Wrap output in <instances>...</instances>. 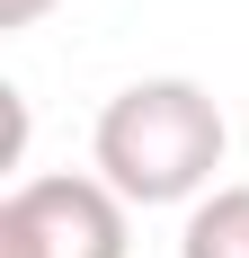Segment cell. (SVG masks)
I'll return each mask as SVG.
<instances>
[{"label": "cell", "mask_w": 249, "mask_h": 258, "mask_svg": "<svg viewBox=\"0 0 249 258\" xmlns=\"http://www.w3.org/2000/svg\"><path fill=\"white\" fill-rule=\"evenodd\" d=\"M89 152H98V178L125 205H196V196H214L231 125H223V107H214L205 80L160 72V80H125L98 107Z\"/></svg>", "instance_id": "1"}, {"label": "cell", "mask_w": 249, "mask_h": 258, "mask_svg": "<svg viewBox=\"0 0 249 258\" xmlns=\"http://www.w3.org/2000/svg\"><path fill=\"white\" fill-rule=\"evenodd\" d=\"M125 196L107 178H18L0 196V258H125Z\"/></svg>", "instance_id": "2"}, {"label": "cell", "mask_w": 249, "mask_h": 258, "mask_svg": "<svg viewBox=\"0 0 249 258\" xmlns=\"http://www.w3.org/2000/svg\"><path fill=\"white\" fill-rule=\"evenodd\" d=\"M178 258H249V187H214L187 205Z\"/></svg>", "instance_id": "3"}, {"label": "cell", "mask_w": 249, "mask_h": 258, "mask_svg": "<svg viewBox=\"0 0 249 258\" xmlns=\"http://www.w3.org/2000/svg\"><path fill=\"white\" fill-rule=\"evenodd\" d=\"M45 9H53V0H0V27H36Z\"/></svg>", "instance_id": "4"}]
</instances>
